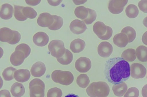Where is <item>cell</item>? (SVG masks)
I'll use <instances>...</instances> for the list:
<instances>
[{
    "instance_id": "obj_43",
    "label": "cell",
    "mask_w": 147,
    "mask_h": 97,
    "mask_svg": "<svg viewBox=\"0 0 147 97\" xmlns=\"http://www.w3.org/2000/svg\"><path fill=\"white\" fill-rule=\"evenodd\" d=\"M142 94L143 97H147V84L143 87L142 90Z\"/></svg>"
},
{
    "instance_id": "obj_23",
    "label": "cell",
    "mask_w": 147,
    "mask_h": 97,
    "mask_svg": "<svg viewBox=\"0 0 147 97\" xmlns=\"http://www.w3.org/2000/svg\"><path fill=\"white\" fill-rule=\"evenodd\" d=\"M127 89V84L124 82L115 84L112 87V90L115 95L118 97L122 96Z\"/></svg>"
},
{
    "instance_id": "obj_19",
    "label": "cell",
    "mask_w": 147,
    "mask_h": 97,
    "mask_svg": "<svg viewBox=\"0 0 147 97\" xmlns=\"http://www.w3.org/2000/svg\"><path fill=\"white\" fill-rule=\"evenodd\" d=\"M13 30L8 28H1L0 29V41L9 43L13 38Z\"/></svg>"
},
{
    "instance_id": "obj_42",
    "label": "cell",
    "mask_w": 147,
    "mask_h": 97,
    "mask_svg": "<svg viewBox=\"0 0 147 97\" xmlns=\"http://www.w3.org/2000/svg\"><path fill=\"white\" fill-rule=\"evenodd\" d=\"M48 2L50 5L55 6L59 5L62 2V0H48Z\"/></svg>"
},
{
    "instance_id": "obj_15",
    "label": "cell",
    "mask_w": 147,
    "mask_h": 97,
    "mask_svg": "<svg viewBox=\"0 0 147 97\" xmlns=\"http://www.w3.org/2000/svg\"><path fill=\"white\" fill-rule=\"evenodd\" d=\"M26 58L24 54L21 51L15 50L11 55L10 60L11 64L15 66L20 65Z\"/></svg>"
},
{
    "instance_id": "obj_6",
    "label": "cell",
    "mask_w": 147,
    "mask_h": 97,
    "mask_svg": "<svg viewBox=\"0 0 147 97\" xmlns=\"http://www.w3.org/2000/svg\"><path fill=\"white\" fill-rule=\"evenodd\" d=\"M49 50L51 55L56 58L62 56L64 54L65 49L63 41L60 40H53L49 43Z\"/></svg>"
},
{
    "instance_id": "obj_46",
    "label": "cell",
    "mask_w": 147,
    "mask_h": 97,
    "mask_svg": "<svg viewBox=\"0 0 147 97\" xmlns=\"http://www.w3.org/2000/svg\"><path fill=\"white\" fill-rule=\"evenodd\" d=\"M143 23L144 25L147 28V16L144 19Z\"/></svg>"
},
{
    "instance_id": "obj_3",
    "label": "cell",
    "mask_w": 147,
    "mask_h": 97,
    "mask_svg": "<svg viewBox=\"0 0 147 97\" xmlns=\"http://www.w3.org/2000/svg\"><path fill=\"white\" fill-rule=\"evenodd\" d=\"M51 78L55 82L64 85H68L73 81L74 77L69 71L60 70L54 71L51 74Z\"/></svg>"
},
{
    "instance_id": "obj_9",
    "label": "cell",
    "mask_w": 147,
    "mask_h": 97,
    "mask_svg": "<svg viewBox=\"0 0 147 97\" xmlns=\"http://www.w3.org/2000/svg\"><path fill=\"white\" fill-rule=\"evenodd\" d=\"M91 67L90 60L85 57H81L78 59L76 61L75 67L79 72L86 73L88 71Z\"/></svg>"
},
{
    "instance_id": "obj_8",
    "label": "cell",
    "mask_w": 147,
    "mask_h": 97,
    "mask_svg": "<svg viewBox=\"0 0 147 97\" xmlns=\"http://www.w3.org/2000/svg\"><path fill=\"white\" fill-rule=\"evenodd\" d=\"M128 1L126 0H110L108 4V9L111 13L113 14H119L122 11Z\"/></svg>"
},
{
    "instance_id": "obj_31",
    "label": "cell",
    "mask_w": 147,
    "mask_h": 97,
    "mask_svg": "<svg viewBox=\"0 0 147 97\" xmlns=\"http://www.w3.org/2000/svg\"><path fill=\"white\" fill-rule=\"evenodd\" d=\"M16 69L11 67L5 69L2 73V76L4 79L6 81H9L14 78V73Z\"/></svg>"
},
{
    "instance_id": "obj_40",
    "label": "cell",
    "mask_w": 147,
    "mask_h": 97,
    "mask_svg": "<svg viewBox=\"0 0 147 97\" xmlns=\"http://www.w3.org/2000/svg\"><path fill=\"white\" fill-rule=\"evenodd\" d=\"M0 97H11L9 91L6 90H3L0 91Z\"/></svg>"
},
{
    "instance_id": "obj_44",
    "label": "cell",
    "mask_w": 147,
    "mask_h": 97,
    "mask_svg": "<svg viewBox=\"0 0 147 97\" xmlns=\"http://www.w3.org/2000/svg\"><path fill=\"white\" fill-rule=\"evenodd\" d=\"M142 41L144 44L147 45V31L143 34L142 37Z\"/></svg>"
},
{
    "instance_id": "obj_41",
    "label": "cell",
    "mask_w": 147,
    "mask_h": 97,
    "mask_svg": "<svg viewBox=\"0 0 147 97\" xmlns=\"http://www.w3.org/2000/svg\"><path fill=\"white\" fill-rule=\"evenodd\" d=\"M41 1V0H25L27 4L32 5L35 6L38 4Z\"/></svg>"
},
{
    "instance_id": "obj_47",
    "label": "cell",
    "mask_w": 147,
    "mask_h": 97,
    "mask_svg": "<svg viewBox=\"0 0 147 97\" xmlns=\"http://www.w3.org/2000/svg\"></svg>"
},
{
    "instance_id": "obj_11",
    "label": "cell",
    "mask_w": 147,
    "mask_h": 97,
    "mask_svg": "<svg viewBox=\"0 0 147 97\" xmlns=\"http://www.w3.org/2000/svg\"><path fill=\"white\" fill-rule=\"evenodd\" d=\"M69 28L73 33L79 34L84 32L87 28L84 21L78 19H75L71 22Z\"/></svg>"
},
{
    "instance_id": "obj_18",
    "label": "cell",
    "mask_w": 147,
    "mask_h": 97,
    "mask_svg": "<svg viewBox=\"0 0 147 97\" xmlns=\"http://www.w3.org/2000/svg\"><path fill=\"white\" fill-rule=\"evenodd\" d=\"M13 8L10 4L8 3L3 4L1 6L0 11V16L4 20H8L12 16Z\"/></svg>"
},
{
    "instance_id": "obj_10",
    "label": "cell",
    "mask_w": 147,
    "mask_h": 97,
    "mask_svg": "<svg viewBox=\"0 0 147 97\" xmlns=\"http://www.w3.org/2000/svg\"><path fill=\"white\" fill-rule=\"evenodd\" d=\"M113 47L111 44L107 42H101L97 48L99 55L103 57H109L112 53Z\"/></svg>"
},
{
    "instance_id": "obj_24",
    "label": "cell",
    "mask_w": 147,
    "mask_h": 97,
    "mask_svg": "<svg viewBox=\"0 0 147 97\" xmlns=\"http://www.w3.org/2000/svg\"><path fill=\"white\" fill-rule=\"evenodd\" d=\"M136 54L138 60L142 62L147 61V47L139 46L136 49Z\"/></svg>"
},
{
    "instance_id": "obj_28",
    "label": "cell",
    "mask_w": 147,
    "mask_h": 97,
    "mask_svg": "<svg viewBox=\"0 0 147 97\" xmlns=\"http://www.w3.org/2000/svg\"><path fill=\"white\" fill-rule=\"evenodd\" d=\"M89 79L86 74H81L77 78L76 82L78 85L80 87L85 88L90 83Z\"/></svg>"
},
{
    "instance_id": "obj_26",
    "label": "cell",
    "mask_w": 147,
    "mask_h": 97,
    "mask_svg": "<svg viewBox=\"0 0 147 97\" xmlns=\"http://www.w3.org/2000/svg\"><path fill=\"white\" fill-rule=\"evenodd\" d=\"M121 57L126 61H133L136 58L135 50L132 48L127 49L123 51Z\"/></svg>"
},
{
    "instance_id": "obj_27",
    "label": "cell",
    "mask_w": 147,
    "mask_h": 97,
    "mask_svg": "<svg viewBox=\"0 0 147 97\" xmlns=\"http://www.w3.org/2000/svg\"><path fill=\"white\" fill-rule=\"evenodd\" d=\"M125 12L126 15L130 18H134L138 15L139 10L137 7L133 4L129 5L126 8Z\"/></svg>"
},
{
    "instance_id": "obj_20",
    "label": "cell",
    "mask_w": 147,
    "mask_h": 97,
    "mask_svg": "<svg viewBox=\"0 0 147 97\" xmlns=\"http://www.w3.org/2000/svg\"><path fill=\"white\" fill-rule=\"evenodd\" d=\"M86 46L85 42L82 40L78 38L72 41L70 44V48L74 53H79L82 51Z\"/></svg>"
},
{
    "instance_id": "obj_13",
    "label": "cell",
    "mask_w": 147,
    "mask_h": 97,
    "mask_svg": "<svg viewBox=\"0 0 147 97\" xmlns=\"http://www.w3.org/2000/svg\"><path fill=\"white\" fill-rule=\"evenodd\" d=\"M34 44L39 46H44L46 45L49 41V37L47 34L42 32L36 33L33 37Z\"/></svg>"
},
{
    "instance_id": "obj_39",
    "label": "cell",
    "mask_w": 147,
    "mask_h": 97,
    "mask_svg": "<svg viewBox=\"0 0 147 97\" xmlns=\"http://www.w3.org/2000/svg\"><path fill=\"white\" fill-rule=\"evenodd\" d=\"M140 10L146 13H147V0H141L138 3Z\"/></svg>"
},
{
    "instance_id": "obj_29",
    "label": "cell",
    "mask_w": 147,
    "mask_h": 97,
    "mask_svg": "<svg viewBox=\"0 0 147 97\" xmlns=\"http://www.w3.org/2000/svg\"><path fill=\"white\" fill-rule=\"evenodd\" d=\"M121 33L125 34L127 36L128 42L129 43L133 42L135 39L136 33L135 30L129 26H126L121 30Z\"/></svg>"
},
{
    "instance_id": "obj_37",
    "label": "cell",
    "mask_w": 147,
    "mask_h": 97,
    "mask_svg": "<svg viewBox=\"0 0 147 97\" xmlns=\"http://www.w3.org/2000/svg\"><path fill=\"white\" fill-rule=\"evenodd\" d=\"M96 16V13L95 11L90 9L89 16L84 21L87 24H91L95 20Z\"/></svg>"
},
{
    "instance_id": "obj_12",
    "label": "cell",
    "mask_w": 147,
    "mask_h": 97,
    "mask_svg": "<svg viewBox=\"0 0 147 97\" xmlns=\"http://www.w3.org/2000/svg\"><path fill=\"white\" fill-rule=\"evenodd\" d=\"M54 18L53 15L48 13L40 14L37 19V23L42 27H49L53 23Z\"/></svg>"
},
{
    "instance_id": "obj_32",
    "label": "cell",
    "mask_w": 147,
    "mask_h": 97,
    "mask_svg": "<svg viewBox=\"0 0 147 97\" xmlns=\"http://www.w3.org/2000/svg\"><path fill=\"white\" fill-rule=\"evenodd\" d=\"M14 15L15 18L20 21H24L27 19L23 14L22 10L24 7L21 6L14 5Z\"/></svg>"
},
{
    "instance_id": "obj_33",
    "label": "cell",
    "mask_w": 147,
    "mask_h": 97,
    "mask_svg": "<svg viewBox=\"0 0 147 97\" xmlns=\"http://www.w3.org/2000/svg\"><path fill=\"white\" fill-rule=\"evenodd\" d=\"M22 12L25 16L30 19L35 18L37 15L36 12L33 8L29 7H24Z\"/></svg>"
},
{
    "instance_id": "obj_7",
    "label": "cell",
    "mask_w": 147,
    "mask_h": 97,
    "mask_svg": "<svg viewBox=\"0 0 147 97\" xmlns=\"http://www.w3.org/2000/svg\"><path fill=\"white\" fill-rule=\"evenodd\" d=\"M130 73L132 78L136 79H142L145 76L146 70L142 64L134 63L132 64L130 66Z\"/></svg>"
},
{
    "instance_id": "obj_25",
    "label": "cell",
    "mask_w": 147,
    "mask_h": 97,
    "mask_svg": "<svg viewBox=\"0 0 147 97\" xmlns=\"http://www.w3.org/2000/svg\"><path fill=\"white\" fill-rule=\"evenodd\" d=\"M73 59V55L69 50L65 49V53L61 57L57 58L58 61L63 65L69 64Z\"/></svg>"
},
{
    "instance_id": "obj_45",
    "label": "cell",
    "mask_w": 147,
    "mask_h": 97,
    "mask_svg": "<svg viewBox=\"0 0 147 97\" xmlns=\"http://www.w3.org/2000/svg\"><path fill=\"white\" fill-rule=\"evenodd\" d=\"M64 97H79L78 95L73 94H70L67 95Z\"/></svg>"
},
{
    "instance_id": "obj_1",
    "label": "cell",
    "mask_w": 147,
    "mask_h": 97,
    "mask_svg": "<svg viewBox=\"0 0 147 97\" xmlns=\"http://www.w3.org/2000/svg\"><path fill=\"white\" fill-rule=\"evenodd\" d=\"M104 74L106 79L110 83L114 84H120L129 77V65L121 57L110 58L105 64Z\"/></svg>"
},
{
    "instance_id": "obj_34",
    "label": "cell",
    "mask_w": 147,
    "mask_h": 97,
    "mask_svg": "<svg viewBox=\"0 0 147 97\" xmlns=\"http://www.w3.org/2000/svg\"><path fill=\"white\" fill-rule=\"evenodd\" d=\"M62 92L61 90L57 87L50 89L48 91L47 97H61Z\"/></svg>"
},
{
    "instance_id": "obj_22",
    "label": "cell",
    "mask_w": 147,
    "mask_h": 97,
    "mask_svg": "<svg viewBox=\"0 0 147 97\" xmlns=\"http://www.w3.org/2000/svg\"><path fill=\"white\" fill-rule=\"evenodd\" d=\"M90 9L83 6H78L75 9L74 13L76 16L83 21L88 17L89 14Z\"/></svg>"
},
{
    "instance_id": "obj_17",
    "label": "cell",
    "mask_w": 147,
    "mask_h": 97,
    "mask_svg": "<svg viewBox=\"0 0 147 97\" xmlns=\"http://www.w3.org/2000/svg\"><path fill=\"white\" fill-rule=\"evenodd\" d=\"M113 41L115 45L120 48L125 47L129 42L127 35L122 33L115 34L113 38Z\"/></svg>"
},
{
    "instance_id": "obj_30",
    "label": "cell",
    "mask_w": 147,
    "mask_h": 97,
    "mask_svg": "<svg viewBox=\"0 0 147 97\" xmlns=\"http://www.w3.org/2000/svg\"><path fill=\"white\" fill-rule=\"evenodd\" d=\"M54 22L53 24L48 28L49 29L55 30L59 29L63 26V20L62 17L56 15H53Z\"/></svg>"
},
{
    "instance_id": "obj_35",
    "label": "cell",
    "mask_w": 147,
    "mask_h": 97,
    "mask_svg": "<svg viewBox=\"0 0 147 97\" xmlns=\"http://www.w3.org/2000/svg\"><path fill=\"white\" fill-rule=\"evenodd\" d=\"M15 50H19L22 51L24 54L26 58L29 55L31 51L30 48L29 46L24 43L17 46Z\"/></svg>"
},
{
    "instance_id": "obj_36",
    "label": "cell",
    "mask_w": 147,
    "mask_h": 97,
    "mask_svg": "<svg viewBox=\"0 0 147 97\" xmlns=\"http://www.w3.org/2000/svg\"><path fill=\"white\" fill-rule=\"evenodd\" d=\"M139 95L138 89L135 87H131L128 89L124 97H138Z\"/></svg>"
},
{
    "instance_id": "obj_5",
    "label": "cell",
    "mask_w": 147,
    "mask_h": 97,
    "mask_svg": "<svg viewBox=\"0 0 147 97\" xmlns=\"http://www.w3.org/2000/svg\"><path fill=\"white\" fill-rule=\"evenodd\" d=\"M45 84L41 80L35 79L29 84L30 97H44Z\"/></svg>"
},
{
    "instance_id": "obj_4",
    "label": "cell",
    "mask_w": 147,
    "mask_h": 97,
    "mask_svg": "<svg viewBox=\"0 0 147 97\" xmlns=\"http://www.w3.org/2000/svg\"><path fill=\"white\" fill-rule=\"evenodd\" d=\"M94 32L100 39L107 40L110 39L113 34V30L110 26L106 25L102 22L97 21L93 27Z\"/></svg>"
},
{
    "instance_id": "obj_21",
    "label": "cell",
    "mask_w": 147,
    "mask_h": 97,
    "mask_svg": "<svg viewBox=\"0 0 147 97\" xmlns=\"http://www.w3.org/2000/svg\"><path fill=\"white\" fill-rule=\"evenodd\" d=\"M10 91L12 95L15 97H20L24 94L25 89L23 85L16 82L12 85Z\"/></svg>"
},
{
    "instance_id": "obj_2",
    "label": "cell",
    "mask_w": 147,
    "mask_h": 97,
    "mask_svg": "<svg viewBox=\"0 0 147 97\" xmlns=\"http://www.w3.org/2000/svg\"><path fill=\"white\" fill-rule=\"evenodd\" d=\"M86 92L91 97H107L109 94L110 88L105 82H94L90 84L86 89Z\"/></svg>"
},
{
    "instance_id": "obj_16",
    "label": "cell",
    "mask_w": 147,
    "mask_h": 97,
    "mask_svg": "<svg viewBox=\"0 0 147 97\" xmlns=\"http://www.w3.org/2000/svg\"><path fill=\"white\" fill-rule=\"evenodd\" d=\"M30 77L29 71L27 69H20L16 71L14 74V77L17 81L24 82L28 81Z\"/></svg>"
},
{
    "instance_id": "obj_38",
    "label": "cell",
    "mask_w": 147,
    "mask_h": 97,
    "mask_svg": "<svg viewBox=\"0 0 147 97\" xmlns=\"http://www.w3.org/2000/svg\"><path fill=\"white\" fill-rule=\"evenodd\" d=\"M13 36L11 40L8 43L11 44H15L18 43L21 38V35L17 31L13 30Z\"/></svg>"
},
{
    "instance_id": "obj_14",
    "label": "cell",
    "mask_w": 147,
    "mask_h": 97,
    "mask_svg": "<svg viewBox=\"0 0 147 97\" xmlns=\"http://www.w3.org/2000/svg\"><path fill=\"white\" fill-rule=\"evenodd\" d=\"M46 70L44 63L41 61H38L33 65L30 69V72L33 77H38L43 75Z\"/></svg>"
}]
</instances>
